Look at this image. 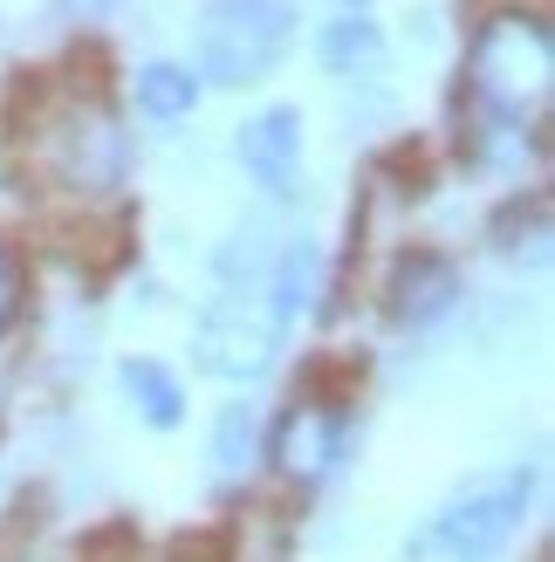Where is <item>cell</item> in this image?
Segmentation results:
<instances>
[{
  "label": "cell",
  "instance_id": "ba28073f",
  "mask_svg": "<svg viewBox=\"0 0 555 562\" xmlns=\"http://www.w3.org/2000/svg\"><path fill=\"white\" fill-rule=\"evenodd\" d=\"M453 302H460V268L446 255H432V247L398 255L392 281H384V308H392L398 329H432Z\"/></svg>",
  "mask_w": 555,
  "mask_h": 562
},
{
  "label": "cell",
  "instance_id": "277c9868",
  "mask_svg": "<svg viewBox=\"0 0 555 562\" xmlns=\"http://www.w3.org/2000/svg\"><path fill=\"white\" fill-rule=\"evenodd\" d=\"M295 8L288 0H213L200 14V76H213L219 90L261 82L288 48Z\"/></svg>",
  "mask_w": 555,
  "mask_h": 562
},
{
  "label": "cell",
  "instance_id": "7a4b0ae2",
  "mask_svg": "<svg viewBox=\"0 0 555 562\" xmlns=\"http://www.w3.org/2000/svg\"><path fill=\"white\" fill-rule=\"evenodd\" d=\"M529 501H535L529 467H487L474 481H460L411 528L398 562H501L508 542L521 536V521H529Z\"/></svg>",
  "mask_w": 555,
  "mask_h": 562
},
{
  "label": "cell",
  "instance_id": "3957f363",
  "mask_svg": "<svg viewBox=\"0 0 555 562\" xmlns=\"http://www.w3.org/2000/svg\"><path fill=\"white\" fill-rule=\"evenodd\" d=\"M124 131L117 117L90 97V103H55L35 117V165L55 179V186H69V192H110V186H124Z\"/></svg>",
  "mask_w": 555,
  "mask_h": 562
},
{
  "label": "cell",
  "instance_id": "4fadbf2b",
  "mask_svg": "<svg viewBox=\"0 0 555 562\" xmlns=\"http://www.w3.org/2000/svg\"><path fill=\"white\" fill-rule=\"evenodd\" d=\"M254 460H261V418H254V405H227L219 426H213V467L227 473V481H240Z\"/></svg>",
  "mask_w": 555,
  "mask_h": 562
},
{
  "label": "cell",
  "instance_id": "8992f818",
  "mask_svg": "<svg viewBox=\"0 0 555 562\" xmlns=\"http://www.w3.org/2000/svg\"><path fill=\"white\" fill-rule=\"evenodd\" d=\"M343 446H350V412H343V405H329V398H295V405L282 412V426H274V439H268V460H274V473H282V481L316 487V481H329V473H337Z\"/></svg>",
  "mask_w": 555,
  "mask_h": 562
},
{
  "label": "cell",
  "instance_id": "7c38bea8",
  "mask_svg": "<svg viewBox=\"0 0 555 562\" xmlns=\"http://www.w3.org/2000/svg\"><path fill=\"white\" fill-rule=\"evenodd\" d=\"M192 103H200V76L179 69V63H145L137 69V110L145 117H192Z\"/></svg>",
  "mask_w": 555,
  "mask_h": 562
},
{
  "label": "cell",
  "instance_id": "6da1fadb",
  "mask_svg": "<svg viewBox=\"0 0 555 562\" xmlns=\"http://www.w3.org/2000/svg\"><path fill=\"white\" fill-rule=\"evenodd\" d=\"M466 90H474L480 117L494 131H508L521 145V131H542L548 117V97H555V35L548 21L529 8H508L480 21L474 48H466Z\"/></svg>",
  "mask_w": 555,
  "mask_h": 562
},
{
  "label": "cell",
  "instance_id": "30bf717a",
  "mask_svg": "<svg viewBox=\"0 0 555 562\" xmlns=\"http://www.w3.org/2000/svg\"><path fill=\"white\" fill-rule=\"evenodd\" d=\"M322 69L337 76V82H377L384 76V35H377V21H364V14L329 21L322 27Z\"/></svg>",
  "mask_w": 555,
  "mask_h": 562
},
{
  "label": "cell",
  "instance_id": "52a82bcc",
  "mask_svg": "<svg viewBox=\"0 0 555 562\" xmlns=\"http://www.w3.org/2000/svg\"><path fill=\"white\" fill-rule=\"evenodd\" d=\"M234 151L247 165V179H254L268 200H295V179H302V110L288 103H268L261 117H247Z\"/></svg>",
  "mask_w": 555,
  "mask_h": 562
},
{
  "label": "cell",
  "instance_id": "5b68a950",
  "mask_svg": "<svg viewBox=\"0 0 555 562\" xmlns=\"http://www.w3.org/2000/svg\"><path fill=\"white\" fill-rule=\"evenodd\" d=\"M282 316H274V302H268V281H227L213 302H206V316H200V336H192V350H200V363L213 378H261L274 350H282Z\"/></svg>",
  "mask_w": 555,
  "mask_h": 562
},
{
  "label": "cell",
  "instance_id": "9a60e30c",
  "mask_svg": "<svg viewBox=\"0 0 555 562\" xmlns=\"http://www.w3.org/2000/svg\"><path fill=\"white\" fill-rule=\"evenodd\" d=\"M110 8H117V0H55V14H63V21H103Z\"/></svg>",
  "mask_w": 555,
  "mask_h": 562
},
{
  "label": "cell",
  "instance_id": "8fae6325",
  "mask_svg": "<svg viewBox=\"0 0 555 562\" xmlns=\"http://www.w3.org/2000/svg\"><path fill=\"white\" fill-rule=\"evenodd\" d=\"M117 378H124V398H131V412L145 418V426L172 432L185 418V384H179V371H165L158 357H131Z\"/></svg>",
  "mask_w": 555,
  "mask_h": 562
},
{
  "label": "cell",
  "instance_id": "9c48e42d",
  "mask_svg": "<svg viewBox=\"0 0 555 562\" xmlns=\"http://www.w3.org/2000/svg\"><path fill=\"white\" fill-rule=\"evenodd\" d=\"M316 295H322V247L302 234V240H288L282 255H274L268 302H274V316H282V323H295V316H309V308H316Z\"/></svg>",
  "mask_w": 555,
  "mask_h": 562
},
{
  "label": "cell",
  "instance_id": "5bb4252c",
  "mask_svg": "<svg viewBox=\"0 0 555 562\" xmlns=\"http://www.w3.org/2000/svg\"><path fill=\"white\" fill-rule=\"evenodd\" d=\"M14 308H21V268L8 255V240H0V329L14 323Z\"/></svg>",
  "mask_w": 555,
  "mask_h": 562
}]
</instances>
